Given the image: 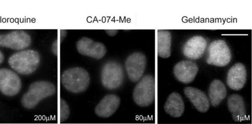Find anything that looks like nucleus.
I'll return each instance as SVG.
<instances>
[{"label": "nucleus", "mask_w": 252, "mask_h": 124, "mask_svg": "<svg viewBox=\"0 0 252 124\" xmlns=\"http://www.w3.org/2000/svg\"><path fill=\"white\" fill-rule=\"evenodd\" d=\"M3 60H4V56L2 54V53L1 52V51L0 50V64H1Z\"/></svg>", "instance_id": "b1692460"}, {"label": "nucleus", "mask_w": 252, "mask_h": 124, "mask_svg": "<svg viewBox=\"0 0 252 124\" xmlns=\"http://www.w3.org/2000/svg\"><path fill=\"white\" fill-rule=\"evenodd\" d=\"M227 104L234 121L241 122L244 120L246 109L242 96L235 94L230 95L227 99Z\"/></svg>", "instance_id": "dca6fc26"}, {"label": "nucleus", "mask_w": 252, "mask_h": 124, "mask_svg": "<svg viewBox=\"0 0 252 124\" xmlns=\"http://www.w3.org/2000/svg\"><path fill=\"white\" fill-rule=\"evenodd\" d=\"M21 88V81L13 71L6 68L0 69V91L5 95H17Z\"/></svg>", "instance_id": "1a4fd4ad"}, {"label": "nucleus", "mask_w": 252, "mask_h": 124, "mask_svg": "<svg viewBox=\"0 0 252 124\" xmlns=\"http://www.w3.org/2000/svg\"><path fill=\"white\" fill-rule=\"evenodd\" d=\"M185 105L181 95L176 92L170 94L164 106L165 112L172 117L179 118L184 112Z\"/></svg>", "instance_id": "f3484780"}, {"label": "nucleus", "mask_w": 252, "mask_h": 124, "mask_svg": "<svg viewBox=\"0 0 252 124\" xmlns=\"http://www.w3.org/2000/svg\"><path fill=\"white\" fill-rule=\"evenodd\" d=\"M155 94V78L152 75L147 74L141 79L134 87L133 99L139 106H148L154 101Z\"/></svg>", "instance_id": "20e7f679"}, {"label": "nucleus", "mask_w": 252, "mask_h": 124, "mask_svg": "<svg viewBox=\"0 0 252 124\" xmlns=\"http://www.w3.org/2000/svg\"><path fill=\"white\" fill-rule=\"evenodd\" d=\"M146 56L142 52L130 54L125 62L126 70L129 80L136 82L142 77L146 66Z\"/></svg>", "instance_id": "6e6552de"}, {"label": "nucleus", "mask_w": 252, "mask_h": 124, "mask_svg": "<svg viewBox=\"0 0 252 124\" xmlns=\"http://www.w3.org/2000/svg\"><path fill=\"white\" fill-rule=\"evenodd\" d=\"M231 59L230 50L224 40H216L210 44L206 60L208 64L223 67L230 62Z\"/></svg>", "instance_id": "423d86ee"}, {"label": "nucleus", "mask_w": 252, "mask_h": 124, "mask_svg": "<svg viewBox=\"0 0 252 124\" xmlns=\"http://www.w3.org/2000/svg\"><path fill=\"white\" fill-rule=\"evenodd\" d=\"M61 82L68 91L78 94L87 90L90 82L88 72L81 67H72L63 72Z\"/></svg>", "instance_id": "f03ea898"}, {"label": "nucleus", "mask_w": 252, "mask_h": 124, "mask_svg": "<svg viewBox=\"0 0 252 124\" xmlns=\"http://www.w3.org/2000/svg\"><path fill=\"white\" fill-rule=\"evenodd\" d=\"M39 53L34 50H27L11 55L8 62L15 71L22 74H30L34 72L39 65Z\"/></svg>", "instance_id": "f257e3e1"}, {"label": "nucleus", "mask_w": 252, "mask_h": 124, "mask_svg": "<svg viewBox=\"0 0 252 124\" xmlns=\"http://www.w3.org/2000/svg\"><path fill=\"white\" fill-rule=\"evenodd\" d=\"M158 54L163 58H168L171 55V35L166 30H158Z\"/></svg>", "instance_id": "6ab92c4d"}, {"label": "nucleus", "mask_w": 252, "mask_h": 124, "mask_svg": "<svg viewBox=\"0 0 252 124\" xmlns=\"http://www.w3.org/2000/svg\"><path fill=\"white\" fill-rule=\"evenodd\" d=\"M76 49L80 54L96 59H101L106 53V48L103 44L86 37L77 42Z\"/></svg>", "instance_id": "9d476101"}, {"label": "nucleus", "mask_w": 252, "mask_h": 124, "mask_svg": "<svg viewBox=\"0 0 252 124\" xmlns=\"http://www.w3.org/2000/svg\"><path fill=\"white\" fill-rule=\"evenodd\" d=\"M124 74L122 65L118 62L110 61L105 63L101 71L102 85L108 90H115L123 83Z\"/></svg>", "instance_id": "39448f33"}, {"label": "nucleus", "mask_w": 252, "mask_h": 124, "mask_svg": "<svg viewBox=\"0 0 252 124\" xmlns=\"http://www.w3.org/2000/svg\"><path fill=\"white\" fill-rule=\"evenodd\" d=\"M184 92L198 111L205 113L209 110V99L201 90L192 87H186L184 89Z\"/></svg>", "instance_id": "2eb2a0df"}, {"label": "nucleus", "mask_w": 252, "mask_h": 124, "mask_svg": "<svg viewBox=\"0 0 252 124\" xmlns=\"http://www.w3.org/2000/svg\"><path fill=\"white\" fill-rule=\"evenodd\" d=\"M117 29H106L105 30V32L110 36H114L117 34L118 32Z\"/></svg>", "instance_id": "4be33fe9"}, {"label": "nucleus", "mask_w": 252, "mask_h": 124, "mask_svg": "<svg viewBox=\"0 0 252 124\" xmlns=\"http://www.w3.org/2000/svg\"><path fill=\"white\" fill-rule=\"evenodd\" d=\"M67 33L66 30L61 29L60 30V41L62 42L65 37H66Z\"/></svg>", "instance_id": "5701e85b"}, {"label": "nucleus", "mask_w": 252, "mask_h": 124, "mask_svg": "<svg viewBox=\"0 0 252 124\" xmlns=\"http://www.w3.org/2000/svg\"><path fill=\"white\" fill-rule=\"evenodd\" d=\"M69 115L70 109L69 106L64 99H61L60 113V122L63 123L68 118Z\"/></svg>", "instance_id": "aec40b11"}, {"label": "nucleus", "mask_w": 252, "mask_h": 124, "mask_svg": "<svg viewBox=\"0 0 252 124\" xmlns=\"http://www.w3.org/2000/svg\"><path fill=\"white\" fill-rule=\"evenodd\" d=\"M226 89L223 83L219 79H215L211 83L208 95L209 100L213 106L216 107L225 98Z\"/></svg>", "instance_id": "a211bd4d"}, {"label": "nucleus", "mask_w": 252, "mask_h": 124, "mask_svg": "<svg viewBox=\"0 0 252 124\" xmlns=\"http://www.w3.org/2000/svg\"><path fill=\"white\" fill-rule=\"evenodd\" d=\"M198 71L197 65L189 60H183L177 63L173 68V73L179 81L188 84L195 78Z\"/></svg>", "instance_id": "9b49d317"}, {"label": "nucleus", "mask_w": 252, "mask_h": 124, "mask_svg": "<svg viewBox=\"0 0 252 124\" xmlns=\"http://www.w3.org/2000/svg\"><path fill=\"white\" fill-rule=\"evenodd\" d=\"M207 45V40L203 37L199 35L193 36L184 45L183 53L189 59H199L204 53Z\"/></svg>", "instance_id": "f8f14e48"}, {"label": "nucleus", "mask_w": 252, "mask_h": 124, "mask_svg": "<svg viewBox=\"0 0 252 124\" xmlns=\"http://www.w3.org/2000/svg\"><path fill=\"white\" fill-rule=\"evenodd\" d=\"M56 92L55 85L47 81L32 83L21 99L22 105L28 109L34 107L42 99L53 95Z\"/></svg>", "instance_id": "7ed1b4c3"}, {"label": "nucleus", "mask_w": 252, "mask_h": 124, "mask_svg": "<svg viewBox=\"0 0 252 124\" xmlns=\"http://www.w3.org/2000/svg\"><path fill=\"white\" fill-rule=\"evenodd\" d=\"M31 36L22 30H15L6 34H0V46L15 50L28 47L31 44Z\"/></svg>", "instance_id": "0eeeda50"}, {"label": "nucleus", "mask_w": 252, "mask_h": 124, "mask_svg": "<svg viewBox=\"0 0 252 124\" xmlns=\"http://www.w3.org/2000/svg\"><path fill=\"white\" fill-rule=\"evenodd\" d=\"M120 98L117 95H107L102 99L95 107V114L100 118L110 117L117 111L120 105Z\"/></svg>", "instance_id": "4468645a"}, {"label": "nucleus", "mask_w": 252, "mask_h": 124, "mask_svg": "<svg viewBox=\"0 0 252 124\" xmlns=\"http://www.w3.org/2000/svg\"><path fill=\"white\" fill-rule=\"evenodd\" d=\"M51 50L52 52L55 55H58V40L54 41L52 45Z\"/></svg>", "instance_id": "412c9836"}, {"label": "nucleus", "mask_w": 252, "mask_h": 124, "mask_svg": "<svg viewBox=\"0 0 252 124\" xmlns=\"http://www.w3.org/2000/svg\"><path fill=\"white\" fill-rule=\"evenodd\" d=\"M246 79L247 71L243 64L236 63L229 69L226 76V83L231 89H241L244 87Z\"/></svg>", "instance_id": "ddd939ff"}]
</instances>
